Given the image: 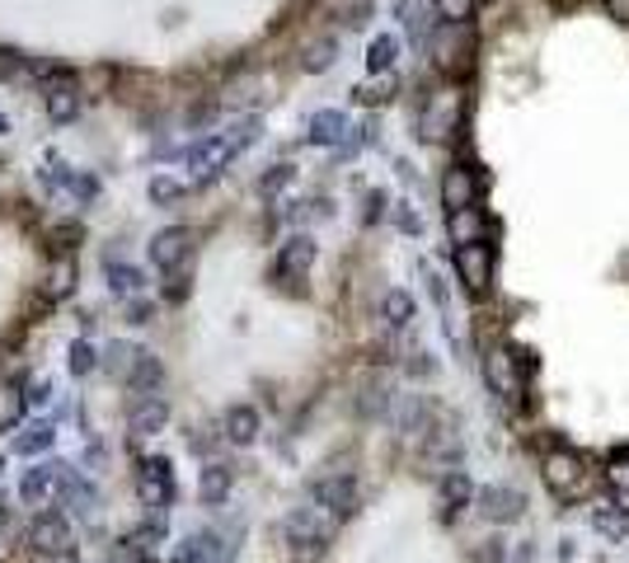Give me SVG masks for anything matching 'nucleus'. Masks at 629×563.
<instances>
[{
	"mask_svg": "<svg viewBox=\"0 0 629 563\" xmlns=\"http://www.w3.org/2000/svg\"><path fill=\"white\" fill-rule=\"evenodd\" d=\"M461 128V95L456 90H442L428 99V113H423V136L428 141H442Z\"/></svg>",
	"mask_w": 629,
	"mask_h": 563,
	"instance_id": "ddd939ff",
	"label": "nucleus"
},
{
	"mask_svg": "<svg viewBox=\"0 0 629 563\" xmlns=\"http://www.w3.org/2000/svg\"><path fill=\"white\" fill-rule=\"evenodd\" d=\"M428 47H432V62H437V70L442 76H465L470 70V52H475V33H470V24H442L428 38Z\"/></svg>",
	"mask_w": 629,
	"mask_h": 563,
	"instance_id": "39448f33",
	"label": "nucleus"
},
{
	"mask_svg": "<svg viewBox=\"0 0 629 563\" xmlns=\"http://www.w3.org/2000/svg\"><path fill=\"white\" fill-rule=\"evenodd\" d=\"M225 442H235V446H250L254 437H258V409H250V404H235V409H225Z\"/></svg>",
	"mask_w": 629,
	"mask_h": 563,
	"instance_id": "5701e85b",
	"label": "nucleus"
},
{
	"mask_svg": "<svg viewBox=\"0 0 629 563\" xmlns=\"http://www.w3.org/2000/svg\"><path fill=\"white\" fill-rule=\"evenodd\" d=\"M592 521H597V531L610 536V540H625V536H629V512H610V507H597V512H592Z\"/></svg>",
	"mask_w": 629,
	"mask_h": 563,
	"instance_id": "473e14b6",
	"label": "nucleus"
},
{
	"mask_svg": "<svg viewBox=\"0 0 629 563\" xmlns=\"http://www.w3.org/2000/svg\"><path fill=\"white\" fill-rule=\"evenodd\" d=\"M151 320V306H132V324H146Z\"/></svg>",
	"mask_w": 629,
	"mask_h": 563,
	"instance_id": "c03bdc74",
	"label": "nucleus"
},
{
	"mask_svg": "<svg viewBox=\"0 0 629 563\" xmlns=\"http://www.w3.org/2000/svg\"><path fill=\"white\" fill-rule=\"evenodd\" d=\"M494 244L479 240V244H456V273L465 282L470 296H488V287H494Z\"/></svg>",
	"mask_w": 629,
	"mask_h": 563,
	"instance_id": "0eeeda50",
	"label": "nucleus"
},
{
	"mask_svg": "<svg viewBox=\"0 0 629 563\" xmlns=\"http://www.w3.org/2000/svg\"><path fill=\"white\" fill-rule=\"evenodd\" d=\"M62 503L71 507L76 517L90 521L99 512V488L90 479H80V474H62Z\"/></svg>",
	"mask_w": 629,
	"mask_h": 563,
	"instance_id": "412c9836",
	"label": "nucleus"
},
{
	"mask_svg": "<svg viewBox=\"0 0 629 563\" xmlns=\"http://www.w3.org/2000/svg\"><path fill=\"white\" fill-rule=\"evenodd\" d=\"M0 531H5V503H0Z\"/></svg>",
	"mask_w": 629,
	"mask_h": 563,
	"instance_id": "49530a36",
	"label": "nucleus"
},
{
	"mask_svg": "<svg viewBox=\"0 0 629 563\" xmlns=\"http://www.w3.org/2000/svg\"><path fill=\"white\" fill-rule=\"evenodd\" d=\"M90 372H95V347L71 343V376H90Z\"/></svg>",
	"mask_w": 629,
	"mask_h": 563,
	"instance_id": "4c0bfd02",
	"label": "nucleus"
},
{
	"mask_svg": "<svg viewBox=\"0 0 629 563\" xmlns=\"http://www.w3.org/2000/svg\"><path fill=\"white\" fill-rule=\"evenodd\" d=\"M475 503H479V517L494 521V526H512V521L527 517V493L512 488V484H488L475 493Z\"/></svg>",
	"mask_w": 629,
	"mask_h": 563,
	"instance_id": "6e6552de",
	"label": "nucleus"
},
{
	"mask_svg": "<svg viewBox=\"0 0 629 563\" xmlns=\"http://www.w3.org/2000/svg\"><path fill=\"white\" fill-rule=\"evenodd\" d=\"M606 479H610V488L625 493V498H629V446L610 451V470H606Z\"/></svg>",
	"mask_w": 629,
	"mask_h": 563,
	"instance_id": "72a5a7b5",
	"label": "nucleus"
},
{
	"mask_svg": "<svg viewBox=\"0 0 629 563\" xmlns=\"http://www.w3.org/2000/svg\"><path fill=\"white\" fill-rule=\"evenodd\" d=\"M527 376H531V362L527 357H517L512 347H488L484 352V380H488V390H494L498 399H521L527 395Z\"/></svg>",
	"mask_w": 629,
	"mask_h": 563,
	"instance_id": "20e7f679",
	"label": "nucleus"
},
{
	"mask_svg": "<svg viewBox=\"0 0 629 563\" xmlns=\"http://www.w3.org/2000/svg\"><path fill=\"white\" fill-rule=\"evenodd\" d=\"M29 544H33V554L38 559H57V554H76V531H71V521L66 517H33L29 526Z\"/></svg>",
	"mask_w": 629,
	"mask_h": 563,
	"instance_id": "1a4fd4ad",
	"label": "nucleus"
},
{
	"mask_svg": "<svg viewBox=\"0 0 629 563\" xmlns=\"http://www.w3.org/2000/svg\"><path fill=\"white\" fill-rule=\"evenodd\" d=\"M62 474H66V465H57V461H47V465H33L24 479H20V498L29 503V507H43L52 493L62 488Z\"/></svg>",
	"mask_w": 629,
	"mask_h": 563,
	"instance_id": "f3484780",
	"label": "nucleus"
},
{
	"mask_svg": "<svg viewBox=\"0 0 629 563\" xmlns=\"http://www.w3.org/2000/svg\"><path fill=\"white\" fill-rule=\"evenodd\" d=\"M347 136V118L339 109H324L310 118V141L314 146H339V141Z\"/></svg>",
	"mask_w": 629,
	"mask_h": 563,
	"instance_id": "b1692460",
	"label": "nucleus"
},
{
	"mask_svg": "<svg viewBox=\"0 0 629 563\" xmlns=\"http://www.w3.org/2000/svg\"><path fill=\"white\" fill-rule=\"evenodd\" d=\"M188 184L179 179H151V202H174V198H184Z\"/></svg>",
	"mask_w": 629,
	"mask_h": 563,
	"instance_id": "e433bc0d",
	"label": "nucleus"
},
{
	"mask_svg": "<svg viewBox=\"0 0 629 563\" xmlns=\"http://www.w3.org/2000/svg\"><path fill=\"white\" fill-rule=\"evenodd\" d=\"M165 422H169V399L165 395H136L132 399V409H128V432L132 437H155V432H165Z\"/></svg>",
	"mask_w": 629,
	"mask_h": 563,
	"instance_id": "4468645a",
	"label": "nucleus"
},
{
	"mask_svg": "<svg viewBox=\"0 0 629 563\" xmlns=\"http://www.w3.org/2000/svg\"><path fill=\"white\" fill-rule=\"evenodd\" d=\"M339 517H329L324 507H314V503H301V507H291L287 521H283V536L291 544V554L296 559H320L329 544H334L339 536Z\"/></svg>",
	"mask_w": 629,
	"mask_h": 563,
	"instance_id": "f03ea898",
	"label": "nucleus"
},
{
	"mask_svg": "<svg viewBox=\"0 0 629 563\" xmlns=\"http://www.w3.org/2000/svg\"><path fill=\"white\" fill-rule=\"evenodd\" d=\"M310 503H314V507H324L329 517L347 521V517L357 512V503H362V493H357V474H353V470H339V465H324V470L310 479Z\"/></svg>",
	"mask_w": 629,
	"mask_h": 563,
	"instance_id": "7ed1b4c3",
	"label": "nucleus"
},
{
	"mask_svg": "<svg viewBox=\"0 0 629 563\" xmlns=\"http://www.w3.org/2000/svg\"><path fill=\"white\" fill-rule=\"evenodd\" d=\"M43 103H47V118H52V122H71V118L80 113V85H76L71 76H57V80L47 85Z\"/></svg>",
	"mask_w": 629,
	"mask_h": 563,
	"instance_id": "6ab92c4d",
	"label": "nucleus"
},
{
	"mask_svg": "<svg viewBox=\"0 0 629 563\" xmlns=\"http://www.w3.org/2000/svg\"><path fill=\"white\" fill-rule=\"evenodd\" d=\"M390 409H395V390H390V385H366L362 399H357V413L362 418H390Z\"/></svg>",
	"mask_w": 629,
	"mask_h": 563,
	"instance_id": "bb28decb",
	"label": "nucleus"
},
{
	"mask_svg": "<svg viewBox=\"0 0 629 563\" xmlns=\"http://www.w3.org/2000/svg\"><path fill=\"white\" fill-rule=\"evenodd\" d=\"M188 254H194V231H188V225H165V231L151 240V263L169 277L184 268Z\"/></svg>",
	"mask_w": 629,
	"mask_h": 563,
	"instance_id": "9b49d317",
	"label": "nucleus"
},
{
	"mask_svg": "<svg viewBox=\"0 0 629 563\" xmlns=\"http://www.w3.org/2000/svg\"><path fill=\"white\" fill-rule=\"evenodd\" d=\"M24 395H20V385H0V428H14V422L24 418Z\"/></svg>",
	"mask_w": 629,
	"mask_h": 563,
	"instance_id": "c85d7f7f",
	"label": "nucleus"
},
{
	"mask_svg": "<svg viewBox=\"0 0 629 563\" xmlns=\"http://www.w3.org/2000/svg\"><path fill=\"white\" fill-rule=\"evenodd\" d=\"M52 437H57V432H52V422H38V428H33L29 437H20V442H14V451H20V455H38V451L52 446Z\"/></svg>",
	"mask_w": 629,
	"mask_h": 563,
	"instance_id": "f704fd0d",
	"label": "nucleus"
},
{
	"mask_svg": "<svg viewBox=\"0 0 629 563\" xmlns=\"http://www.w3.org/2000/svg\"><path fill=\"white\" fill-rule=\"evenodd\" d=\"M437 20L442 24H470L475 20V0H432Z\"/></svg>",
	"mask_w": 629,
	"mask_h": 563,
	"instance_id": "c756f323",
	"label": "nucleus"
},
{
	"mask_svg": "<svg viewBox=\"0 0 629 563\" xmlns=\"http://www.w3.org/2000/svg\"><path fill=\"white\" fill-rule=\"evenodd\" d=\"M109 563H146V554H136V550H132V544H128V540H122V544H113V554H109Z\"/></svg>",
	"mask_w": 629,
	"mask_h": 563,
	"instance_id": "79ce46f5",
	"label": "nucleus"
},
{
	"mask_svg": "<svg viewBox=\"0 0 629 563\" xmlns=\"http://www.w3.org/2000/svg\"><path fill=\"white\" fill-rule=\"evenodd\" d=\"M287 184H291V165H277L258 188H264V192H277V188H287Z\"/></svg>",
	"mask_w": 629,
	"mask_h": 563,
	"instance_id": "ea45409f",
	"label": "nucleus"
},
{
	"mask_svg": "<svg viewBox=\"0 0 629 563\" xmlns=\"http://www.w3.org/2000/svg\"><path fill=\"white\" fill-rule=\"evenodd\" d=\"M109 287L118 296H136V291H142V273L128 268V263H109Z\"/></svg>",
	"mask_w": 629,
	"mask_h": 563,
	"instance_id": "2f4dec72",
	"label": "nucleus"
},
{
	"mask_svg": "<svg viewBox=\"0 0 629 563\" xmlns=\"http://www.w3.org/2000/svg\"><path fill=\"white\" fill-rule=\"evenodd\" d=\"M446 231H451V240H456V244H479V240H488V217L479 211V202L461 207V211H451Z\"/></svg>",
	"mask_w": 629,
	"mask_h": 563,
	"instance_id": "4be33fe9",
	"label": "nucleus"
},
{
	"mask_svg": "<svg viewBox=\"0 0 629 563\" xmlns=\"http://www.w3.org/2000/svg\"><path fill=\"white\" fill-rule=\"evenodd\" d=\"M390 211H395V221H399V231H409V235H418V217H413V211H409V202H395Z\"/></svg>",
	"mask_w": 629,
	"mask_h": 563,
	"instance_id": "a19ab883",
	"label": "nucleus"
},
{
	"mask_svg": "<svg viewBox=\"0 0 629 563\" xmlns=\"http://www.w3.org/2000/svg\"><path fill=\"white\" fill-rule=\"evenodd\" d=\"M76 291V263L71 258H57L47 268V282H43V296L47 301H62V296H71Z\"/></svg>",
	"mask_w": 629,
	"mask_h": 563,
	"instance_id": "393cba45",
	"label": "nucleus"
},
{
	"mask_svg": "<svg viewBox=\"0 0 629 563\" xmlns=\"http://www.w3.org/2000/svg\"><path fill=\"white\" fill-rule=\"evenodd\" d=\"M470 503H475V479H470L465 470H446L442 479H437V507H442V521H456Z\"/></svg>",
	"mask_w": 629,
	"mask_h": 563,
	"instance_id": "f8f14e48",
	"label": "nucleus"
},
{
	"mask_svg": "<svg viewBox=\"0 0 629 563\" xmlns=\"http://www.w3.org/2000/svg\"><path fill=\"white\" fill-rule=\"evenodd\" d=\"M254 136H258V118H244L231 132H212V136H202L198 146H188L184 165H188V174H194V184H212L244 146H254Z\"/></svg>",
	"mask_w": 629,
	"mask_h": 563,
	"instance_id": "f257e3e1",
	"label": "nucleus"
},
{
	"mask_svg": "<svg viewBox=\"0 0 629 563\" xmlns=\"http://www.w3.org/2000/svg\"><path fill=\"white\" fill-rule=\"evenodd\" d=\"M38 563H80L76 554H57V559H38Z\"/></svg>",
	"mask_w": 629,
	"mask_h": 563,
	"instance_id": "a18cd8bd",
	"label": "nucleus"
},
{
	"mask_svg": "<svg viewBox=\"0 0 629 563\" xmlns=\"http://www.w3.org/2000/svg\"><path fill=\"white\" fill-rule=\"evenodd\" d=\"M380 320H386L390 329H405L409 320H413V296L409 291H386V296H380Z\"/></svg>",
	"mask_w": 629,
	"mask_h": 563,
	"instance_id": "a878e982",
	"label": "nucleus"
},
{
	"mask_svg": "<svg viewBox=\"0 0 629 563\" xmlns=\"http://www.w3.org/2000/svg\"><path fill=\"white\" fill-rule=\"evenodd\" d=\"M231 554L235 550H231V544H221L217 531H194L179 550H174V563H225Z\"/></svg>",
	"mask_w": 629,
	"mask_h": 563,
	"instance_id": "2eb2a0df",
	"label": "nucleus"
},
{
	"mask_svg": "<svg viewBox=\"0 0 629 563\" xmlns=\"http://www.w3.org/2000/svg\"><path fill=\"white\" fill-rule=\"evenodd\" d=\"M231 488H235L231 465H221V461L202 465V474H198V498H202L207 507H221L225 498H231Z\"/></svg>",
	"mask_w": 629,
	"mask_h": 563,
	"instance_id": "aec40b11",
	"label": "nucleus"
},
{
	"mask_svg": "<svg viewBox=\"0 0 629 563\" xmlns=\"http://www.w3.org/2000/svg\"><path fill=\"white\" fill-rule=\"evenodd\" d=\"M334 38H320V43H310V52H306V70H324L329 62H334Z\"/></svg>",
	"mask_w": 629,
	"mask_h": 563,
	"instance_id": "c9c22d12",
	"label": "nucleus"
},
{
	"mask_svg": "<svg viewBox=\"0 0 629 563\" xmlns=\"http://www.w3.org/2000/svg\"><path fill=\"white\" fill-rule=\"evenodd\" d=\"M136 493H142V503L151 507V512H165V507L174 503V470H169L165 455L142 461V470H136Z\"/></svg>",
	"mask_w": 629,
	"mask_h": 563,
	"instance_id": "9d476101",
	"label": "nucleus"
},
{
	"mask_svg": "<svg viewBox=\"0 0 629 563\" xmlns=\"http://www.w3.org/2000/svg\"><path fill=\"white\" fill-rule=\"evenodd\" d=\"M310 263H314V240L310 235H296L283 244V254H277L273 263V277H283V282H301L310 273Z\"/></svg>",
	"mask_w": 629,
	"mask_h": 563,
	"instance_id": "a211bd4d",
	"label": "nucleus"
},
{
	"mask_svg": "<svg viewBox=\"0 0 629 563\" xmlns=\"http://www.w3.org/2000/svg\"><path fill=\"white\" fill-rule=\"evenodd\" d=\"M395 57H399V38H395V33H380V38H372V47H366V66H372L376 76H390Z\"/></svg>",
	"mask_w": 629,
	"mask_h": 563,
	"instance_id": "cd10ccee",
	"label": "nucleus"
},
{
	"mask_svg": "<svg viewBox=\"0 0 629 563\" xmlns=\"http://www.w3.org/2000/svg\"><path fill=\"white\" fill-rule=\"evenodd\" d=\"M479 174L470 169V165H451L446 174H442V202H446V211H461V207H475V192H479Z\"/></svg>",
	"mask_w": 629,
	"mask_h": 563,
	"instance_id": "dca6fc26",
	"label": "nucleus"
},
{
	"mask_svg": "<svg viewBox=\"0 0 629 563\" xmlns=\"http://www.w3.org/2000/svg\"><path fill=\"white\" fill-rule=\"evenodd\" d=\"M540 479H545V488L554 498H573V493L583 488V455L564 442H554L545 455H540Z\"/></svg>",
	"mask_w": 629,
	"mask_h": 563,
	"instance_id": "423d86ee",
	"label": "nucleus"
},
{
	"mask_svg": "<svg viewBox=\"0 0 629 563\" xmlns=\"http://www.w3.org/2000/svg\"><path fill=\"white\" fill-rule=\"evenodd\" d=\"M399 14H405V29H409L413 47L428 52V24H423V10H418V0H399Z\"/></svg>",
	"mask_w": 629,
	"mask_h": 563,
	"instance_id": "7c9ffc66",
	"label": "nucleus"
},
{
	"mask_svg": "<svg viewBox=\"0 0 629 563\" xmlns=\"http://www.w3.org/2000/svg\"><path fill=\"white\" fill-rule=\"evenodd\" d=\"M390 95H395V76H386L380 85H362V90H357L362 103H380V99H390Z\"/></svg>",
	"mask_w": 629,
	"mask_h": 563,
	"instance_id": "58836bf2",
	"label": "nucleus"
},
{
	"mask_svg": "<svg viewBox=\"0 0 629 563\" xmlns=\"http://www.w3.org/2000/svg\"><path fill=\"white\" fill-rule=\"evenodd\" d=\"M606 10H610V14H616V20H620V24H629V0H606Z\"/></svg>",
	"mask_w": 629,
	"mask_h": 563,
	"instance_id": "37998d69",
	"label": "nucleus"
}]
</instances>
